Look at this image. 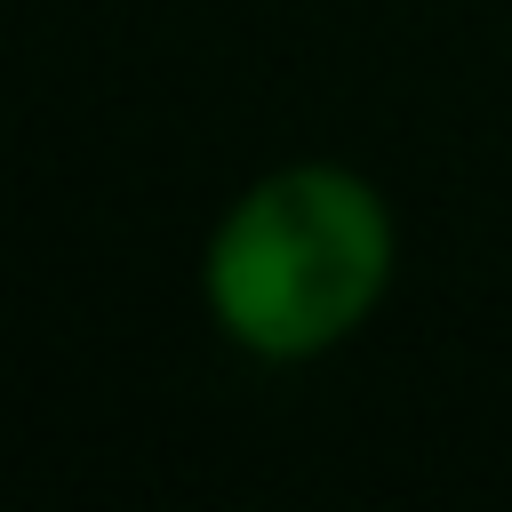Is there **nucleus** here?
<instances>
[{
    "label": "nucleus",
    "instance_id": "f257e3e1",
    "mask_svg": "<svg viewBox=\"0 0 512 512\" xmlns=\"http://www.w3.org/2000/svg\"><path fill=\"white\" fill-rule=\"evenodd\" d=\"M400 280V208L352 160H280L248 176L200 240L216 336L264 368H304L368 336Z\"/></svg>",
    "mask_w": 512,
    "mask_h": 512
}]
</instances>
